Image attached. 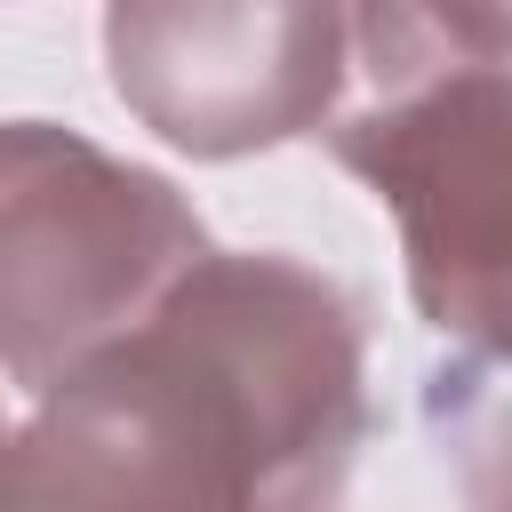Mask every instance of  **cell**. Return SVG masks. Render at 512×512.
I'll return each instance as SVG.
<instances>
[{
  "mask_svg": "<svg viewBox=\"0 0 512 512\" xmlns=\"http://www.w3.org/2000/svg\"><path fill=\"white\" fill-rule=\"evenodd\" d=\"M0 512H40V504H32V496H24V480H16V472H8V464H0Z\"/></svg>",
  "mask_w": 512,
  "mask_h": 512,
  "instance_id": "5",
  "label": "cell"
},
{
  "mask_svg": "<svg viewBox=\"0 0 512 512\" xmlns=\"http://www.w3.org/2000/svg\"><path fill=\"white\" fill-rule=\"evenodd\" d=\"M368 440V328L280 248H200L56 376L0 464L40 512H336Z\"/></svg>",
  "mask_w": 512,
  "mask_h": 512,
  "instance_id": "1",
  "label": "cell"
},
{
  "mask_svg": "<svg viewBox=\"0 0 512 512\" xmlns=\"http://www.w3.org/2000/svg\"><path fill=\"white\" fill-rule=\"evenodd\" d=\"M504 128H512L504 64L360 88L352 112H328L312 128L400 216L416 312L488 360L504 344V256H512Z\"/></svg>",
  "mask_w": 512,
  "mask_h": 512,
  "instance_id": "3",
  "label": "cell"
},
{
  "mask_svg": "<svg viewBox=\"0 0 512 512\" xmlns=\"http://www.w3.org/2000/svg\"><path fill=\"white\" fill-rule=\"evenodd\" d=\"M104 72L192 160L272 152L344 96V0H104Z\"/></svg>",
  "mask_w": 512,
  "mask_h": 512,
  "instance_id": "4",
  "label": "cell"
},
{
  "mask_svg": "<svg viewBox=\"0 0 512 512\" xmlns=\"http://www.w3.org/2000/svg\"><path fill=\"white\" fill-rule=\"evenodd\" d=\"M208 248L192 200L80 128L0 120V376L48 392Z\"/></svg>",
  "mask_w": 512,
  "mask_h": 512,
  "instance_id": "2",
  "label": "cell"
},
{
  "mask_svg": "<svg viewBox=\"0 0 512 512\" xmlns=\"http://www.w3.org/2000/svg\"><path fill=\"white\" fill-rule=\"evenodd\" d=\"M0 432H8V424H0Z\"/></svg>",
  "mask_w": 512,
  "mask_h": 512,
  "instance_id": "6",
  "label": "cell"
}]
</instances>
